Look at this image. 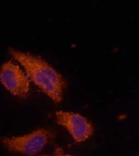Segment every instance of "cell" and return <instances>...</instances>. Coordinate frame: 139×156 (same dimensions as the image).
<instances>
[{
    "label": "cell",
    "mask_w": 139,
    "mask_h": 156,
    "mask_svg": "<svg viewBox=\"0 0 139 156\" xmlns=\"http://www.w3.org/2000/svg\"><path fill=\"white\" fill-rule=\"evenodd\" d=\"M46 156V155H42V156Z\"/></svg>",
    "instance_id": "6"
},
{
    "label": "cell",
    "mask_w": 139,
    "mask_h": 156,
    "mask_svg": "<svg viewBox=\"0 0 139 156\" xmlns=\"http://www.w3.org/2000/svg\"><path fill=\"white\" fill-rule=\"evenodd\" d=\"M56 120L58 124L68 130L76 142L85 141L92 134L94 128L92 124L77 113L58 111L56 113Z\"/></svg>",
    "instance_id": "4"
},
{
    "label": "cell",
    "mask_w": 139,
    "mask_h": 156,
    "mask_svg": "<svg viewBox=\"0 0 139 156\" xmlns=\"http://www.w3.org/2000/svg\"><path fill=\"white\" fill-rule=\"evenodd\" d=\"M11 54L26 70L27 76L54 102H60L66 83L63 76L38 56L11 49Z\"/></svg>",
    "instance_id": "1"
},
{
    "label": "cell",
    "mask_w": 139,
    "mask_h": 156,
    "mask_svg": "<svg viewBox=\"0 0 139 156\" xmlns=\"http://www.w3.org/2000/svg\"><path fill=\"white\" fill-rule=\"evenodd\" d=\"M55 156H73L66 153L61 148H57L54 151Z\"/></svg>",
    "instance_id": "5"
},
{
    "label": "cell",
    "mask_w": 139,
    "mask_h": 156,
    "mask_svg": "<svg viewBox=\"0 0 139 156\" xmlns=\"http://www.w3.org/2000/svg\"><path fill=\"white\" fill-rule=\"evenodd\" d=\"M52 136L49 131L40 129L21 136L4 137L2 142L10 151L33 156L44 148Z\"/></svg>",
    "instance_id": "2"
},
{
    "label": "cell",
    "mask_w": 139,
    "mask_h": 156,
    "mask_svg": "<svg viewBox=\"0 0 139 156\" xmlns=\"http://www.w3.org/2000/svg\"><path fill=\"white\" fill-rule=\"evenodd\" d=\"M2 85L14 96L24 97L29 90V81L18 65L10 61L4 63L0 71Z\"/></svg>",
    "instance_id": "3"
}]
</instances>
